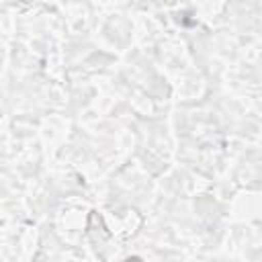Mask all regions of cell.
<instances>
[{"instance_id": "1", "label": "cell", "mask_w": 262, "mask_h": 262, "mask_svg": "<svg viewBox=\"0 0 262 262\" xmlns=\"http://www.w3.org/2000/svg\"><path fill=\"white\" fill-rule=\"evenodd\" d=\"M125 262H141V258H137V256H131V258H127Z\"/></svg>"}]
</instances>
